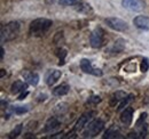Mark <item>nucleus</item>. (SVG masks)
<instances>
[{"mask_svg": "<svg viewBox=\"0 0 149 139\" xmlns=\"http://www.w3.org/2000/svg\"><path fill=\"white\" fill-rule=\"evenodd\" d=\"M52 25L53 22L48 18H37L30 24V34L33 36H41L52 28Z\"/></svg>", "mask_w": 149, "mask_h": 139, "instance_id": "nucleus-1", "label": "nucleus"}, {"mask_svg": "<svg viewBox=\"0 0 149 139\" xmlns=\"http://www.w3.org/2000/svg\"><path fill=\"white\" fill-rule=\"evenodd\" d=\"M19 33V23L16 21H12L1 28V42L12 41Z\"/></svg>", "mask_w": 149, "mask_h": 139, "instance_id": "nucleus-2", "label": "nucleus"}, {"mask_svg": "<svg viewBox=\"0 0 149 139\" xmlns=\"http://www.w3.org/2000/svg\"><path fill=\"white\" fill-rule=\"evenodd\" d=\"M104 127V122L102 120H94L91 123H88V125L86 127V129L83 132V137L84 138H92L95 137L97 133H100L102 131Z\"/></svg>", "mask_w": 149, "mask_h": 139, "instance_id": "nucleus-3", "label": "nucleus"}, {"mask_svg": "<svg viewBox=\"0 0 149 139\" xmlns=\"http://www.w3.org/2000/svg\"><path fill=\"white\" fill-rule=\"evenodd\" d=\"M106 24L115 31H119V32H124L129 30V24L120 19L118 17H108L106 18Z\"/></svg>", "mask_w": 149, "mask_h": 139, "instance_id": "nucleus-4", "label": "nucleus"}, {"mask_svg": "<svg viewBox=\"0 0 149 139\" xmlns=\"http://www.w3.org/2000/svg\"><path fill=\"white\" fill-rule=\"evenodd\" d=\"M122 6L131 12H142L146 3L143 0H122Z\"/></svg>", "mask_w": 149, "mask_h": 139, "instance_id": "nucleus-5", "label": "nucleus"}, {"mask_svg": "<svg viewBox=\"0 0 149 139\" xmlns=\"http://www.w3.org/2000/svg\"><path fill=\"white\" fill-rule=\"evenodd\" d=\"M80 69L84 73H87V74H92L95 76H102V71L100 69H94L91 64V62L86 58H83L80 61Z\"/></svg>", "mask_w": 149, "mask_h": 139, "instance_id": "nucleus-6", "label": "nucleus"}, {"mask_svg": "<svg viewBox=\"0 0 149 139\" xmlns=\"http://www.w3.org/2000/svg\"><path fill=\"white\" fill-rule=\"evenodd\" d=\"M90 43L93 48H100L103 43V31L101 28L95 29L90 36Z\"/></svg>", "mask_w": 149, "mask_h": 139, "instance_id": "nucleus-7", "label": "nucleus"}, {"mask_svg": "<svg viewBox=\"0 0 149 139\" xmlns=\"http://www.w3.org/2000/svg\"><path fill=\"white\" fill-rule=\"evenodd\" d=\"M92 115H93L92 112H86V113H84L81 116H79L78 121H77L76 125H74V130H76V131H80V130L88 123V121L92 119Z\"/></svg>", "mask_w": 149, "mask_h": 139, "instance_id": "nucleus-8", "label": "nucleus"}, {"mask_svg": "<svg viewBox=\"0 0 149 139\" xmlns=\"http://www.w3.org/2000/svg\"><path fill=\"white\" fill-rule=\"evenodd\" d=\"M133 24H134L138 29L147 31V30H149V17L143 16V15L136 16V17L133 19Z\"/></svg>", "mask_w": 149, "mask_h": 139, "instance_id": "nucleus-9", "label": "nucleus"}, {"mask_svg": "<svg viewBox=\"0 0 149 139\" xmlns=\"http://www.w3.org/2000/svg\"><path fill=\"white\" fill-rule=\"evenodd\" d=\"M122 132H120V129L118 125L116 124H112L110 128L107 129V131L104 132L103 135V138H120L122 136Z\"/></svg>", "mask_w": 149, "mask_h": 139, "instance_id": "nucleus-10", "label": "nucleus"}, {"mask_svg": "<svg viewBox=\"0 0 149 139\" xmlns=\"http://www.w3.org/2000/svg\"><path fill=\"white\" fill-rule=\"evenodd\" d=\"M133 120V109L129 107V108H125L122 114H120V121L122 123L125 125V127H129L131 124V122Z\"/></svg>", "mask_w": 149, "mask_h": 139, "instance_id": "nucleus-11", "label": "nucleus"}, {"mask_svg": "<svg viewBox=\"0 0 149 139\" xmlns=\"http://www.w3.org/2000/svg\"><path fill=\"white\" fill-rule=\"evenodd\" d=\"M22 75H23L24 80H25L29 85H31V86H37L38 82H39V75H38L37 73H32V72H29V71H24V72L22 73Z\"/></svg>", "mask_w": 149, "mask_h": 139, "instance_id": "nucleus-12", "label": "nucleus"}, {"mask_svg": "<svg viewBox=\"0 0 149 139\" xmlns=\"http://www.w3.org/2000/svg\"><path fill=\"white\" fill-rule=\"evenodd\" d=\"M61 75H62V72L58 71V70H52V71H49L48 74H47V76H46V83L48 86H53L56 81L61 78Z\"/></svg>", "mask_w": 149, "mask_h": 139, "instance_id": "nucleus-13", "label": "nucleus"}, {"mask_svg": "<svg viewBox=\"0 0 149 139\" xmlns=\"http://www.w3.org/2000/svg\"><path fill=\"white\" fill-rule=\"evenodd\" d=\"M124 48H125V40L119 38L112 43V46L109 48V52H113V54H119L124 50Z\"/></svg>", "mask_w": 149, "mask_h": 139, "instance_id": "nucleus-14", "label": "nucleus"}, {"mask_svg": "<svg viewBox=\"0 0 149 139\" xmlns=\"http://www.w3.org/2000/svg\"><path fill=\"white\" fill-rule=\"evenodd\" d=\"M58 125H60V121L56 119V118H49L47 122H46V124H45V128H44V132H48V131H53V130H55L56 128H58Z\"/></svg>", "mask_w": 149, "mask_h": 139, "instance_id": "nucleus-15", "label": "nucleus"}, {"mask_svg": "<svg viewBox=\"0 0 149 139\" xmlns=\"http://www.w3.org/2000/svg\"><path fill=\"white\" fill-rule=\"evenodd\" d=\"M26 89H28V83H24L23 81L17 80L12 85L10 91H12V94H19L21 91H25Z\"/></svg>", "mask_w": 149, "mask_h": 139, "instance_id": "nucleus-16", "label": "nucleus"}, {"mask_svg": "<svg viewBox=\"0 0 149 139\" xmlns=\"http://www.w3.org/2000/svg\"><path fill=\"white\" fill-rule=\"evenodd\" d=\"M69 91H70V86H68V85H61V86H57L53 90V95H55V96H64Z\"/></svg>", "mask_w": 149, "mask_h": 139, "instance_id": "nucleus-17", "label": "nucleus"}, {"mask_svg": "<svg viewBox=\"0 0 149 139\" xmlns=\"http://www.w3.org/2000/svg\"><path fill=\"white\" fill-rule=\"evenodd\" d=\"M126 95H125V92L124 91H122V90H117L113 95L111 96V100H110V104L111 105H115L116 103H118L119 100H122L124 97H125Z\"/></svg>", "mask_w": 149, "mask_h": 139, "instance_id": "nucleus-18", "label": "nucleus"}, {"mask_svg": "<svg viewBox=\"0 0 149 139\" xmlns=\"http://www.w3.org/2000/svg\"><path fill=\"white\" fill-rule=\"evenodd\" d=\"M76 10L81 13V14H88L92 12V8L88 3H79L77 7H76Z\"/></svg>", "mask_w": 149, "mask_h": 139, "instance_id": "nucleus-19", "label": "nucleus"}, {"mask_svg": "<svg viewBox=\"0 0 149 139\" xmlns=\"http://www.w3.org/2000/svg\"><path fill=\"white\" fill-rule=\"evenodd\" d=\"M132 99H133V95L132 94H130V95H127V96H125L124 98H123V100H122V103L119 104V106L117 107V111H122V109H124L127 105H129V103H131L132 102Z\"/></svg>", "mask_w": 149, "mask_h": 139, "instance_id": "nucleus-20", "label": "nucleus"}, {"mask_svg": "<svg viewBox=\"0 0 149 139\" xmlns=\"http://www.w3.org/2000/svg\"><path fill=\"white\" fill-rule=\"evenodd\" d=\"M28 111H29V106L28 105H25V106H17V107L14 108V113L16 115H22V114L26 113Z\"/></svg>", "mask_w": 149, "mask_h": 139, "instance_id": "nucleus-21", "label": "nucleus"}, {"mask_svg": "<svg viewBox=\"0 0 149 139\" xmlns=\"http://www.w3.org/2000/svg\"><path fill=\"white\" fill-rule=\"evenodd\" d=\"M22 129H23L22 124H17V125L14 128V130L10 132V137H12V138H14V137L19 136V135H21V132H22Z\"/></svg>", "mask_w": 149, "mask_h": 139, "instance_id": "nucleus-22", "label": "nucleus"}, {"mask_svg": "<svg viewBox=\"0 0 149 139\" xmlns=\"http://www.w3.org/2000/svg\"><path fill=\"white\" fill-rule=\"evenodd\" d=\"M80 0H58V5L61 6H74L78 3Z\"/></svg>", "mask_w": 149, "mask_h": 139, "instance_id": "nucleus-23", "label": "nucleus"}, {"mask_svg": "<svg viewBox=\"0 0 149 139\" xmlns=\"http://www.w3.org/2000/svg\"><path fill=\"white\" fill-rule=\"evenodd\" d=\"M149 70V59L148 58H143L142 63H141V72L146 73Z\"/></svg>", "mask_w": 149, "mask_h": 139, "instance_id": "nucleus-24", "label": "nucleus"}, {"mask_svg": "<svg viewBox=\"0 0 149 139\" xmlns=\"http://www.w3.org/2000/svg\"><path fill=\"white\" fill-rule=\"evenodd\" d=\"M100 102H101L100 96H92V97H90L88 100H87V103H90V104H97V103H100Z\"/></svg>", "mask_w": 149, "mask_h": 139, "instance_id": "nucleus-25", "label": "nucleus"}, {"mask_svg": "<svg viewBox=\"0 0 149 139\" xmlns=\"http://www.w3.org/2000/svg\"><path fill=\"white\" fill-rule=\"evenodd\" d=\"M28 95H29V92H28V91H25V92H23V94H21V95H19V100H22V99H24V98H25V97H26Z\"/></svg>", "mask_w": 149, "mask_h": 139, "instance_id": "nucleus-26", "label": "nucleus"}, {"mask_svg": "<svg viewBox=\"0 0 149 139\" xmlns=\"http://www.w3.org/2000/svg\"><path fill=\"white\" fill-rule=\"evenodd\" d=\"M0 52H1V54H0V58L2 59V58H3V55H5V49H3L2 47H1V49H0Z\"/></svg>", "mask_w": 149, "mask_h": 139, "instance_id": "nucleus-27", "label": "nucleus"}, {"mask_svg": "<svg viewBox=\"0 0 149 139\" xmlns=\"http://www.w3.org/2000/svg\"><path fill=\"white\" fill-rule=\"evenodd\" d=\"M3 74H5V70H1V78L3 76Z\"/></svg>", "mask_w": 149, "mask_h": 139, "instance_id": "nucleus-28", "label": "nucleus"}]
</instances>
